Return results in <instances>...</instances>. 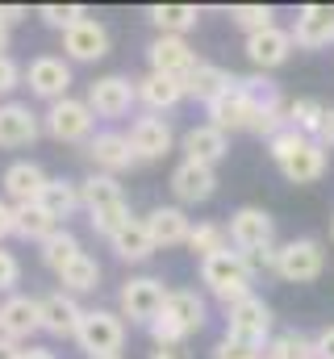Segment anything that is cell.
<instances>
[{
    "label": "cell",
    "mask_w": 334,
    "mask_h": 359,
    "mask_svg": "<svg viewBox=\"0 0 334 359\" xmlns=\"http://www.w3.org/2000/svg\"><path fill=\"white\" fill-rule=\"evenodd\" d=\"M0 55H8V29L0 25Z\"/></svg>",
    "instance_id": "11a10c76"
},
{
    "label": "cell",
    "mask_w": 334,
    "mask_h": 359,
    "mask_svg": "<svg viewBox=\"0 0 334 359\" xmlns=\"http://www.w3.org/2000/svg\"><path fill=\"white\" fill-rule=\"evenodd\" d=\"M38 330H42L38 326V301L34 297H21V292L4 297V305H0V334L13 339V343H25Z\"/></svg>",
    "instance_id": "ffe728a7"
},
{
    "label": "cell",
    "mask_w": 334,
    "mask_h": 359,
    "mask_svg": "<svg viewBox=\"0 0 334 359\" xmlns=\"http://www.w3.org/2000/svg\"><path fill=\"white\" fill-rule=\"evenodd\" d=\"M59 226L38 209V205H13V234L25 243H46Z\"/></svg>",
    "instance_id": "d6a6232c"
},
{
    "label": "cell",
    "mask_w": 334,
    "mask_h": 359,
    "mask_svg": "<svg viewBox=\"0 0 334 359\" xmlns=\"http://www.w3.org/2000/svg\"><path fill=\"white\" fill-rule=\"evenodd\" d=\"M46 172L34 163V159H17V163H8L4 168V196L13 201V205H38V196H42V188H46Z\"/></svg>",
    "instance_id": "ac0fdd59"
},
{
    "label": "cell",
    "mask_w": 334,
    "mask_h": 359,
    "mask_svg": "<svg viewBox=\"0 0 334 359\" xmlns=\"http://www.w3.org/2000/svg\"><path fill=\"white\" fill-rule=\"evenodd\" d=\"M226 151H230V142H226V134L213 130V126H192V130L184 134V159H188V163L213 168V163L226 159Z\"/></svg>",
    "instance_id": "cb8c5ba5"
},
{
    "label": "cell",
    "mask_w": 334,
    "mask_h": 359,
    "mask_svg": "<svg viewBox=\"0 0 334 359\" xmlns=\"http://www.w3.org/2000/svg\"><path fill=\"white\" fill-rule=\"evenodd\" d=\"M226 238H230V247H239V255H247V251H259V247H272V238H276V222H272L267 209H259V205H243V209L230 217Z\"/></svg>",
    "instance_id": "8992f818"
},
{
    "label": "cell",
    "mask_w": 334,
    "mask_h": 359,
    "mask_svg": "<svg viewBox=\"0 0 334 359\" xmlns=\"http://www.w3.org/2000/svg\"><path fill=\"white\" fill-rule=\"evenodd\" d=\"M0 359H21V343H13V339L0 334Z\"/></svg>",
    "instance_id": "816d5d0a"
},
{
    "label": "cell",
    "mask_w": 334,
    "mask_h": 359,
    "mask_svg": "<svg viewBox=\"0 0 334 359\" xmlns=\"http://www.w3.org/2000/svg\"><path fill=\"white\" fill-rule=\"evenodd\" d=\"M280 172L293 180V184H314V180H322V172H326V147L314 142V138H305L293 155L280 159Z\"/></svg>",
    "instance_id": "d4e9b609"
},
{
    "label": "cell",
    "mask_w": 334,
    "mask_h": 359,
    "mask_svg": "<svg viewBox=\"0 0 334 359\" xmlns=\"http://www.w3.org/2000/svg\"><path fill=\"white\" fill-rule=\"evenodd\" d=\"M25 17H29V13H25L21 4H0V25H4V29H13V25L25 21Z\"/></svg>",
    "instance_id": "c3c4849f"
},
{
    "label": "cell",
    "mask_w": 334,
    "mask_h": 359,
    "mask_svg": "<svg viewBox=\"0 0 334 359\" xmlns=\"http://www.w3.org/2000/svg\"><path fill=\"white\" fill-rule=\"evenodd\" d=\"M163 280H155V276H134V280H126L121 284V292H117V305H121V322L130 318L134 326H151L155 318H159V309H163Z\"/></svg>",
    "instance_id": "277c9868"
},
{
    "label": "cell",
    "mask_w": 334,
    "mask_h": 359,
    "mask_svg": "<svg viewBox=\"0 0 334 359\" xmlns=\"http://www.w3.org/2000/svg\"><path fill=\"white\" fill-rule=\"evenodd\" d=\"M276 255H280V247H259V251H247V255H243V264H247L250 276H259V271H276Z\"/></svg>",
    "instance_id": "ee69618b"
},
{
    "label": "cell",
    "mask_w": 334,
    "mask_h": 359,
    "mask_svg": "<svg viewBox=\"0 0 334 359\" xmlns=\"http://www.w3.org/2000/svg\"><path fill=\"white\" fill-rule=\"evenodd\" d=\"M250 280H255V276L247 271V264H243L239 251H218V255L201 259V284H205L218 301H226V305L250 297Z\"/></svg>",
    "instance_id": "6da1fadb"
},
{
    "label": "cell",
    "mask_w": 334,
    "mask_h": 359,
    "mask_svg": "<svg viewBox=\"0 0 334 359\" xmlns=\"http://www.w3.org/2000/svg\"><path fill=\"white\" fill-rule=\"evenodd\" d=\"M272 17H276L272 4H234V8H230V21H234L239 29H247V38L259 34V29H267V25H276Z\"/></svg>",
    "instance_id": "74e56055"
},
{
    "label": "cell",
    "mask_w": 334,
    "mask_h": 359,
    "mask_svg": "<svg viewBox=\"0 0 334 359\" xmlns=\"http://www.w3.org/2000/svg\"><path fill=\"white\" fill-rule=\"evenodd\" d=\"M147 59H151V72L155 76H171V80H184L201 59L196 50L188 46V38H171V34H159L151 46H147Z\"/></svg>",
    "instance_id": "8fae6325"
},
{
    "label": "cell",
    "mask_w": 334,
    "mask_h": 359,
    "mask_svg": "<svg viewBox=\"0 0 334 359\" xmlns=\"http://www.w3.org/2000/svg\"><path fill=\"white\" fill-rule=\"evenodd\" d=\"M180 84H184V96H192V100H205V104H209L213 96H222V92L234 84V76H230L226 67H218V63H196Z\"/></svg>",
    "instance_id": "4316f807"
},
{
    "label": "cell",
    "mask_w": 334,
    "mask_h": 359,
    "mask_svg": "<svg viewBox=\"0 0 334 359\" xmlns=\"http://www.w3.org/2000/svg\"><path fill=\"white\" fill-rule=\"evenodd\" d=\"M192 255H201V259H209V255H218V251H230V238H226V226H218V222H201V226H192L188 230V243H184Z\"/></svg>",
    "instance_id": "d590c367"
},
{
    "label": "cell",
    "mask_w": 334,
    "mask_h": 359,
    "mask_svg": "<svg viewBox=\"0 0 334 359\" xmlns=\"http://www.w3.org/2000/svg\"><path fill=\"white\" fill-rule=\"evenodd\" d=\"M80 318H84V309L72 292L59 288V292L38 297V326H42L46 334H55V339H76Z\"/></svg>",
    "instance_id": "9c48e42d"
},
{
    "label": "cell",
    "mask_w": 334,
    "mask_h": 359,
    "mask_svg": "<svg viewBox=\"0 0 334 359\" xmlns=\"http://www.w3.org/2000/svg\"><path fill=\"white\" fill-rule=\"evenodd\" d=\"M314 351H318V359H334V326H326V330L314 339Z\"/></svg>",
    "instance_id": "7dc6e473"
},
{
    "label": "cell",
    "mask_w": 334,
    "mask_h": 359,
    "mask_svg": "<svg viewBox=\"0 0 334 359\" xmlns=\"http://www.w3.org/2000/svg\"><path fill=\"white\" fill-rule=\"evenodd\" d=\"M159 313H167V318L184 330V339L196 334V330H205V318H209V313H205V301H201L192 288H167Z\"/></svg>",
    "instance_id": "603a6c76"
},
{
    "label": "cell",
    "mask_w": 334,
    "mask_h": 359,
    "mask_svg": "<svg viewBox=\"0 0 334 359\" xmlns=\"http://www.w3.org/2000/svg\"><path fill=\"white\" fill-rule=\"evenodd\" d=\"M134 100H142L151 113H167V109H175V104L184 100V84L171 80V76L147 72L142 80H134Z\"/></svg>",
    "instance_id": "484cf974"
},
{
    "label": "cell",
    "mask_w": 334,
    "mask_h": 359,
    "mask_svg": "<svg viewBox=\"0 0 334 359\" xmlns=\"http://www.w3.org/2000/svg\"><path fill=\"white\" fill-rule=\"evenodd\" d=\"M147 330H151L155 347H184V330H180V326H175V322H171L167 313H159V318H155V322H151Z\"/></svg>",
    "instance_id": "60d3db41"
},
{
    "label": "cell",
    "mask_w": 334,
    "mask_h": 359,
    "mask_svg": "<svg viewBox=\"0 0 334 359\" xmlns=\"http://www.w3.org/2000/svg\"><path fill=\"white\" fill-rule=\"evenodd\" d=\"M301 142H305V138H301L297 130H288V126H284V130H280L276 138H267V151H272V159L280 163V159H284V155H293V151H297Z\"/></svg>",
    "instance_id": "7bdbcfd3"
},
{
    "label": "cell",
    "mask_w": 334,
    "mask_h": 359,
    "mask_svg": "<svg viewBox=\"0 0 334 359\" xmlns=\"http://www.w3.org/2000/svg\"><path fill=\"white\" fill-rule=\"evenodd\" d=\"M38 209L59 226V222H67L76 209H80V184H72V180H46V188H42V196H38Z\"/></svg>",
    "instance_id": "83f0119b"
},
{
    "label": "cell",
    "mask_w": 334,
    "mask_h": 359,
    "mask_svg": "<svg viewBox=\"0 0 334 359\" xmlns=\"http://www.w3.org/2000/svg\"><path fill=\"white\" fill-rule=\"evenodd\" d=\"M109 359H121V355H109Z\"/></svg>",
    "instance_id": "6f0895ef"
},
{
    "label": "cell",
    "mask_w": 334,
    "mask_h": 359,
    "mask_svg": "<svg viewBox=\"0 0 334 359\" xmlns=\"http://www.w3.org/2000/svg\"><path fill=\"white\" fill-rule=\"evenodd\" d=\"M171 192L180 196V205H201V201H209L218 192V176H213V168H201V163L184 159L171 172Z\"/></svg>",
    "instance_id": "7402d4cb"
},
{
    "label": "cell",
    "mask_w": 334,
    "mask_h": 359,
    "mask_svg": "<svg viewBox=\"0 0 334 359\" xmlns=\"http://www.w3.org/2000/svg\"><path fill=\"white\" fill-rule=\"evenodd\" d=\"M126 142H130L134 159L142 163V159H163L167 151H171V142H175V134H171V126H167L163 117H138L130 126Z\"/></svg>",
    "instance_id": "2e32d148"
},
{
    "label": "cell",
    "mask_w": 334,
    "mask_h": 359,
    "mask_svg": "<svg viewBox=\"0 0 334 359\" xmlns=\"http://www.w3.org/2000/svg\"><path fill=\"white\" fill-rule=\"evenodd\" d=\"M142 226H147V234H151V243H155V251H159V247H184V243H188L192 217H188L180 205H159V209H151V213L142 217Z\"/></svg>",
    "instance_id": "e0dca14e"
},
{
    "label": "cell",
    "mask_w": 334,
    "mask_h": 359,
    "mask_svg": "<svg viewBox=\"0 0 334 359\" xmlns=\"http://www.w3.org/2000/svg\"><path fill=\"white\" fill-rule=\"evenodd\" d=\"M109 205H126L121 184H117V176H100V172H92V176L80 184V209L96 213V209H109Z\"/></svg>",
    "instance_id": "4dcf8cb0"
},
{
    "label": "cell",
    "mask_w": 334,
    "mask_h": 359,
    "mask_svg": "<svg viewBox=\"0 0 334 359\" xmlns=\"http://www.w3.org/2000/svg\"><path fill=\"white\" fill-rule=\"evenodd\" d=\"M38 17H42L51 29H72L76 21L88 17V8H84V4H42V8H38Z\"/></svg>",
    "instance_id": "ab89813d"
},
{
    "label": "cell",
    "mask_w": 334,
    "mask_h": 359,
    "mask_svg": "<svg viewBox=\"0 0 334 359\" xmlns=\"http://www.w3.org/2000/svg\"><path fill=\"white\" fill-rule=\"evenodd\" d=\"M92 113H88V104L76 100V96H63V100H55L51 109H46V134L55 138V142H84V138H92Z\"/></svg>",
    "instance_id": "52a82bcc"
},
{
    "label": "cell",
    "mask_w": 334,
    "mask_h": 359,
    "mask_svg": "<svg viewBox=\"0 0 334 359\" xmlns=\"http://www.w3.org/2000/svg\"><path fill=\"white\" fill-rule=\"evenodd\" d=\"M21 284V259L13 255V251H4L0 247V292H8L13 297V288Z\"/></svg>",
    "instance_id": "b9f144b4"
},
{
    "label": "cell",
    "mask_w": 334,
    "mask_h": 359,
    "mask_svg": "<svg viewBox=\"0 0 334 359\" xmlns=\"http://www.w3.org/2000/svg\"><path fill=\"white\" fill-rule=\"evenodd\" d=\"M288 55H293V34L280 29V25H267V29L247 38V59L259 72H272V67L288 63Z\"/></svg>",
    "instance_id": "d6986e66"
},
{
    "label": "cell",
    "mask_w": 334,
    "mask_h": 359,
    "mask_svg": "<svg viewBox=\"0 0 334 359\" xmlns=\"http://www.w3.org/2000/svg\"><path fill=\"white\" fill-rule=\"evenodd\" d=\"M151 359H188V351H184V347H155Z\"/></svg>",
    "instance_id": "f5cc1de1"
},
{
    "label": "cell",
    "mask_w": 334,
    "mask_h": 359,
    "mask_svg": "<svg viewBox=\"0 0 334 359\" xmlns=\"http://www.w3.org/2000/svg\"><path fill=\"white\" fill-rule=\"evenodd\" d=\"M263 359H267V355H263Z\"/></svg>",
    "instance_id": "680465c9"
},
{
    "label": "cell",
    "mask_w": 334,
    "mask_h": 359,
    "mask_svg": "<svg viewBox=\"0 0 334 359\" xmlns=\"http://www.w3.org/2000/svg\"><path fill=\"white\" fill-rule=\"evenodd\" d=\"M13 234V205L8 201H0V243Z\"/></svg>",
    "instance_id": "f907efd6"
},
{
    "label": "cell",
    "mask_w": 334,
    "mask_h": 359,
    "mask_svg": "<svg viewBox=\"0 0 334 359\" xmlns=\"http://www.w3.org/2000/svg\"><path fill=\"white\" fill-rule=\"evenodd\" d=\"M88 159H92V168H96L100 176H117V172H126V168L138 163L134 151H130V142H126V134H117V130L92 134V138H88Z\"/></svg>",
    "instance_id": "5bb4252c"
},
{
    "label": "cell",
    "mask_w": 334,
    "mask_h": 359,
    "mask_svg": "<svg viewBox=\"0 0 334 359\" xmlns=\"http://www.w3.org/2000/svg\"><path fill=\"white\" fill-rule=\"evenodd\" d=\"M21 80L29 84L34 96H42V100H63L67 88H72V67L63 63V59H55V55H38L25 72H21Z\"/></svg>",
    "instance_id": "30bf717a"
},
{
    "label": "cell",
    "mask_w": 334,
    "mask_h": 359,
    "mask_svg": "<svg viewBox=\"0 0 334 359\" xmlns=\"http://www.w3.org/2000/svg\"><path fill=\"white\" fill-rule=\"evenodd\" d=\"M330 243H334V222H330Z\"/></svg>",
    "instance_id": "9f6ffc18"
},
{
    "label": "cell",
    "mask_w": 334,
    "mask_h": 359,
    "mask_svg": "<svg viewBox=\"0 0 334 359\" xmlns=\"http://www.w3.org/2000/svg\"><path fill=\"white\" fill-rule=\"evenodd\" d=\"M318 142L322 147H334V109L322 113V126H318Z\"/></svg>",
    "instance_id": "681fc988"
},
{
    "label": "cell",
    "mask_w": 334,
    "mask_h": 359,
    "mask_svg": "<svg viewBox=\"0 0 334 359\" xmlns=\"http://www.w3.org/2000/svg\"><path fill=\"white\" fill-rule=\"evenodd\" d=\"M88 113L92 117H126L130 104H134V80L126 76H100L96 84H88Z\"/></svg>",
    "instance_id": "ba28073f"
},
{
    "label": "cell",
    "mask_w": 334,
    "mask_h": 359,
    "mask_svg": "<svg viewBox=\"0 0 334 359\" xmlns=\"http://www.w3.org/2000/svg\"><path fill=\"white\" fill-rule=\"evenodd\" d=\"M109 247H113V251H117V259H126V264H142V259H151V255H155V243H151V234H147L142 217H130V222L109 238Z\"/></svg>",
    "instance_id": "f1b7e54d"
},
{
    "label": "cell",
    "mask_w": 334,
    "mask_h": 359,
    "mask_svg": "<svg viewBox=\"0 0 334 359\" xmlns=\"http://www.w3.org/2000/svg\"><path fill=\"white\" fill-rule=\"evenodd\" d=\"M205 109H209V126H213V130H222V134H230V130H247V126H250L255 100L243 92L239 76H234V84L222 92V96H213Z\"/></svg>",
    "instance_id": "7c38bea8"
},
{
    "label": "cell",
    "mask_w": 334,
    "mask_h": 359,
    "mask_svg": "<svg viewBox=\"0 0 334 359\" xmlns=\"http://www.w3.org/2000/svg\"><path fill=\"white\" fill-rule=\"evenodd\" d=\"M63 50H67V59H76V63H96V59L109 55V29H105L96 17H84L72 29H63Z\"/></svg>",
    "instance_id": "9a60e30c"
},
{
    "label": "cell",
    "mask_w": 334,
    "mask_h": 359,
    "mask_svg": "<svg viewBox=\"0 0 334 359\" xmlns=\"http://www.w3.org/2000/svg\"><path fill=\"white\" fill-rule=\"evenodd\" d=\"M88 222H92V230H96L100 238H113V234L130 222V205H109V209H96V213H88Z\"/></svg>",
    "instance_id": "f35d334b"
},
{
    "label": "cell",
    "mask_w": 334,
    "mask_h": 359,
    "mask_svg": "<svg viewBox=\"0 0 334 359\" xmlns=\"http://www.w3.org/2000/svg\"><path fill=\"white\" fill-rule=\"evenodd\" d=\"M213 359H263L255 347H247V343H234V339H222L218 347H213Z\"/></svg>",
    "instance_id": "f6af8a7d"
},
{
    "label": "cell",
    "mask_w": 334,
    "mask_h": 359,
    "mask_svg": "<svg viewBox=\"0 0 334 359\" xmlns=\"http://www.w3.org/2000/svg\"><path fill=\"white\" fill-rule=\"evenodd\" d=\"M322 113H326V104H322L318 96H297V100L284 104V121H288V130H297L301 138H314V134H318Z\"/></svg>",
    "instance_id": "1f68e13d"
},
{
    "label": "cell",
    "mask_w": 334,
    "mask_h": 359,
    "mask_svg": "<svg viewBox=\"0 0 334 359\" xmlns=\"http://www.w3.org/2000/svg\"><path fill=\"white\" fill-rule=\"evenodd\" d=\"M76 343L84 347L88 359L121 355V347H126V322L113 309H84L80 326H76Z\"/></svg>",
    "instance_id": "7a4b0ae2"
},
{
    "label": "cell",
    "mask_w": 334,
    "mask_h": 359,
    "mask_svg": "<svg viewBox=\"0 0 334 359\" xmlns=\"http://www.w3.org/2000/svg\"><path fill=\"white\" fill-rule=\"evenodd\" d=\"M17 84H21V67H17V59H13V55H0V96H8Z\"/></svg>",
    "instance_id": "bcb514c9"
},
{
    "label": "cell",
    "mask_w": 334,
    "mask_h": 359,
    "mask_svg": "<svg viewBox=\"0 0 334 359\" xmlns=\"http://www.w3.org/2000/svg\"><path fill=\"white\" fill-rule=\"evenodd\" d=\"M226 309H230V318H226V339L247 343V347H255V351L272 339V305H267L263 297L250 292V297L226 305Z\"/></svg>",
    "instance_id": "3957f363"
},
{
    "label": "cell",
    "mask_w": 334,
    "mask_h": 359,
    "mask_svg": "<svg viewBox=\"0 0 334 359\" xmlns=\"http://www.w3.org/2000/svg\"><path fill=\"white\" fill-rule=\"evenodd\" d=\"M267 359H318L314 351V339L309 334H301V330H284V334H276L272 343H267Z\"/></svg>",
    "instance_id": "8d00e7d4"
},
{
    "label": "cell",
    "mask_w": 334,
    "mask_h": 359,
    "mask_svg": "<svg viewBox=\"0 0 334 359\" xmlns=\"http://www.w3.org/2000/svg\"><path fill=\"white\" fill-rule=\"evenodd\" d=\"M38 134H42V126H38V113L29 104H17V100L0 104V147L17 151V147H29Z\"/></svg>",
    "instance_id": "44dd1931"
},
{
    "label": "cell",
    "mask_w": 334,
    "mask_h": 359,
    "mask_svg": "<svg viewBox=\"0 0 334 359\" xmlns=\"http://www.w3.org/2000/svg\"><path fill=\"white\" fill-rule=\"evenodd\" d=\"M293 46H305V50H322L334 42V4H305L293 21Z\"/></svg>",
    "instance_id": "4fadbf2b"
},
{
    "label": "cell",
    "mask_w": 334,
    "mask_h": 359,
    "mask_svg": "<svg viewBox=\"0 0 334 359\" xmlns=\"http://www.w3.org/2000/svg\"><path fill=\"white\" fill-rule=\"evenodd\" d=\"M59 280H63V292H72V297L76 292H96L100 288V264L88 251H80L67 268L59 271Z\"/></svg>",
    "instance_id": "836d02e7"
},
{
    "label": "cell",
    "mask_w": 334,
    "mask_h": 359,
    "mask_svg": "<svg viewBox=\"0 0 334 359\" xmlns=\"http://www.w3.org/2000/svg\"><path fill=\"white\" fill-rule=\"evenodd\" d=\"M38 247H42V264H46L51 271H63V268H67V264H72V259L84 251L80 238H76L72 230H63V226H59V230H55L46 243H38Z\"/></svg>",
    "instance_id": "e575fe53"
},
{
    "label": "cell",
    "mask_w": 334,
    "mask_h": 359,
    "mask_svg": "<svg viewBox=\"0 0 334 359\" xmlns=\"http://www.w3.org/2000/svg\"><path fill=\"white\" fill-rule=\"evenodd\" d=\"M147 17H151V25H155L159 34L184 38V34L201 21V8H196V4H151Z\"/></svg>",
    "instance_id": "f546056e"
},
{
    "label": "cell",
    "mask_w": 334,
    "mask_h": 359,
    "mask_svg": "<svg viewBox=\"0 0 334 359\" xmlns=\"http://www.w3.org/2000/svg\"><path fill=\"white\" fill-rule=\"evenodd\" d=\"M322 268H326V251L318 238H293L276 255V276L288 284H314L322 276Z\"/></svg>",
    "instance_id": "5b68a950"
},
{
    "label": "cell",
    "mask_w": 334,
    "mask_h": 359,
    "mask_svg": "<svg viewBox=\"0 0 334 359\" xmlns=\"http://www.w3.org/2000/svg\"><path fill=\"white\" fill-rule=\"evenodd\" d=\"M21 359H59V355H55V351H46V347H29V351L21 347Z\"/></svg>",
    "instance_id": "db71d44e"
}]
</instances>
